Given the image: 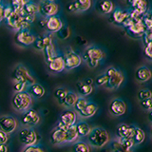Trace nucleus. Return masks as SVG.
Instances as JSON below:
<instances>
[{
    "instance_id": "nucleus-1",
    "label": "nucleus",
    "mask_w": 152,
    "mask_h": 152,
    "mask_svg": "<svg viewBox=\"0 0 152 152\" xmlns=\"http://www.w3.org/2000/svg\"><path fill=\"white\" fill-rule=\"evenodd\" d=\"M106 58V53L103 49L96 45H89L83 51L82 59L90 69L97 68Z\"/></svg>"
},
{
    "instance_id": "nucleus-2",
    "label": "nucleus",
    "mask_w": 152,
    "mask_h": 152,
    "mask_svg": "<svg viewBox=\"0 0 152 152\" xmlns=\"http://www.w3.org/2000/svg\"><path fill=\"white\" fill-rule=\"evenodd\" d=\"M87 138L88 144L95 148H101L109 142V135L107 131L101 126H95L91 128Z\"/></svg>"
},
{
    "instance_id": "nucleus-3",
    "label": "nucleus",
    "mask_w": 152,
    "mask_h": 152,
    "mask_svg": "<svg viewBox=\"0 0 152 152\" xmlns=\"http://www.w3.org/2000/svg\"><path fill=\"white\" fill-rule=\"evenodd\" d=\"M104 72L107 75V82L104 85V88L109 90L118 89L125 81V75L123 71L116 69L115 66H109Z\"/></svg>"
},
{
    "instance_id": "nucleus-4",
    "label": "nucleus",
    "mask_w": 152,
    "mask_h": 152,
    "mask_svg": "<svg viewBox=\"0 0 152 152\" xmlns=\"http://www.w3.org/2000/svg\"><path fill=\"white\" fill-rule=\"evenodd\" d=\"M32 104V97L27 91L14 92L12 98V107L18 112H25L30 109Z\"/></svg>"
},
{
    "instance_id": "nucleus-5",
    "label": "nucleus",
    "mask_w": 152,
    "mask_h": 152,
    "mask_svg": "<svg viewBox=\"0 0 152 152\" xmlns=\"http://www.w3.org/2000/svg\"><path fill=\"white\" fill-rule=\"evenodd\" d=\"M11 79L12 82L19 81V82L26 83L28 86L36 83L34 77H33L32 74L30 72V70H28L27 66H24L23 64H17L14 66L11 74Z\"/></svg>"
},
{
    "instance_id": "nucleus-6",
    "label": "nucleus",
    "mask_w": 152,
    "mask_h": 152,
    "mask_svg": "<svg viewBox=\"0 0 152 152\" xmlns=\"http://www.w3.org/2000/svg\"><path fill=\"white\" fill-rule=\"evenodd\" d=\"M36 38V35L32 33L28 28H22L15 31L14 35V42L20 48H28L32 46Z\"/></svg>"
},
{
    "instance_id": "nucleus-7",
    "label": "nucleus",
    "mask_w": 152,
    "mask_h": 152,
    "mask_svg": "<svg viewBox=\"0 0 152 152\" xmlns=\"http://www.w3.org/2000/svg\"><path fill=\"white\" fill-rule=\"evenodd\" d=\"M5 22L9 28L14 31L22 30V28H28V26L31 25L24 19L21 11H14L12 15L5 20Z\"/></svg>"
},
{
    "instance_id": "nucleus-8",
    "label": "nucleus",
    "mask_w": 152,
    "mask_h": 152,
    "mask_svg": "<svg viewBox=\"0 0 152 152\" xmlns=\"http://www.w3.org/2000/svg\"><path fill=\"white\" fill-rule=\"evenodd\" d=\"M19 142L24 145H36L39 142L40 136L38 133L32 129V127H24L18 133Z\"/></svg>"
},
{
    "instance_id": "nucleus-9",
    "label": "nucleus",
    "mask_w": 152,
    "mask_h": 152,
    "mask_svg": "<svg viewBox=\"0 0 152 152\" xmlns=\"http://www.w3.org/2000/svg\"><path fill=\"white\" fill-rule=\"evenodd\" d=\"M124 28H125L126 34L129 38H131V39H135V40L142 39L146 31V28L142 20L132 23Z\"/></svg>"
},
{
    "instance_id": "nucleus-10",
    "label": "nucleus",
    "mask_w": 152,
    "mask_h": 152,
    "mask_svg": "<svg viewBox=\"0 0 152 152\" xmlns=\"http://www.w3.org/2000/svg\"><path fill=\"white\" fill-rule=\"evenodd\" d=\"M129 17V12L128 9H123L121 7H115L113 12L109 14L108 20L111 24L115 25L117 27L124 26V23L126 21V19Z\"/></svg>"
},
{
    "instance_id": "nucleus-11",
    "label": "nucleus",
    "mask_w": 152,
    "mask_h": 152,
    "mask_svg": "<svg viewBox=\"0 0 152 152\" xmlns=\"http://www.w3.org/2000/svg\"><path fill=\"white\" fill-rule=\"evenodd\" d=\"M64 59H65V65L66 70H71L78 68L83 62L82 56L71 49L68 50L65 52Z\"/></svg>"
},
{
    "instance_id": "nucleus-12",
    "label": "nucleus",
    "mask_w": 152,
    "mask_h": 152,
    "mask_svg": "<svg viewBox=\"0 0 152 152\" xmlns=\"http://www.w3.org/2000/svg\"><path fill=\"white\" fill-rule=\"evenodd\" d=\"M20 122L22 126H24L25 127H33L40 124L41 117L39 113L35 111L34 109H28L21 116Z\"/></svg>"
},
{
    "instance_id": "nucleus-13",
    "label": "nucleus",
    "mask_w": 152,
    "mask_h": 152,
    "mask_svg": "<svg viewBox=\"0 0 152 152\" xmlns=\"http://www.w3.org/2000/svg\"><path fill=\"white\" fill-rule=\"evenodd\" d=\"M39 15L42 18H48L53 15H57L59 12V5L56 2H43L39 3Z\"/></svg>"
},
{
    "instance_id": "nucleus-14",
    "label": "nucleus",
    "mask_w": 152,
    "mask_h": 152,
    "mask_svg": "<svg viewBox=\"0 0 152 152\" xmlns=\"http://www.w3.org/2000/svg\"><path fill=\"white\" fill-rule=\"evenodd\" d=\"M43 26L49 33H56L64 26V23L62 21V19L58 16V14H57V15L44 18Z\"/></svg>"
},
{
    "instance_id": "nucleus-15",
    "label": "nucleus",
    "mask_w": 152,
    "mask_h": 152,
    "mask_svg": "<svg viewBox=\"0 0 152 152\" xmlns=\"http://www.w3.org/2000/svg\"><path fill=\"white\" fill-rule=\"evenodd\" d=\"M47 69H48V71L51 74H57L65 70L66 65H65L64 55L58 54L57 56H55L51 61H50L49 63H47Z\"/></svg>"
},
{
    "instance_id": "nucleus-16",
    "label": "nucleus",
    "mask_w": 152,
    "mask_h": 152,
    "mask_svg": "<svg viewBox=\"0 0 152 152\" xmlns=\"http://www.w3.org/2000/svg\"><path fill=\"white\" fill-rule=\"evenodd\" d=\"M18 123L16 119L11 115H3L0 117V130L11 134L17 128Z\"/></svg>"
},
{
    "instance_id": "nucleus-17",
    "label": "nucleus",
    "mask_w": 152,
    "mask_h": 152,
    "mask_svg": "<svg viewBox=\"0 0 152 152\" xmlns=\"http://www.w3.org/2000/svg\"><path fill=\"white\" fill-rule=\"evenodd\" d=\"M126 111V104L120 98H115L109 104V112L113 116H122Z\"/></svg>"
},
{
    "instance_id": "nucleus-18",
    "label": "nucleus",
    "mask_w": 152,
    "mask_h": 152,
    "mask_svg": "<svg viewBox=\"0 0 152 152\" xmlns=\"http://www.w3.org/2000/svg\"><path fill=\"white\" fill-rule=\"evenodd\" d=\"M95 11L99 12L100 14L104 15H109L112 12L115 6L111 0H97L94 5Z\"/></svg>"
},
{
    "instance_id": "nucleus-19",
    "label": "nucleus",
    "mask_w": 152,
    "mask_h": 152,
    "mask_svg": "<svg viewBox=\"0 0 152 152\" xmlns=\"http://www.w3.org/2000/svg\"><path fill=\"white\" fill-rule=\"evenodd\" d=\"M59 122L64 124L66 126H74L76 122H77V112L72 109H66L61 113Z\"/></svg>"
},
{
    "instance_id": "nucleus-20",
    "label": "nucleus",
    "mask_w": 152,
    "mask_h": 152,
    "mask_svg": "<svg viewBox=\"0 0 152 152\" xmlns=\"http://www.w3.org/2000/svg\"><path fill=\"white\" fill-rule=\"evenodd\" d=\"M135 79L139 83H145L152 79V70L146 66H139L135 71Z\"/></svg>"
},
{
    "instance_id": "nucleus-21",
    "label": "nucleus",
    "mask_w": 152,
    "mask_h": 152,
    "mask_svg": "<svg viewBox=\"0 0 152 152\" xmlns=\"http://www.w3.org/2000/svg\"><path fill=\"white\" fill-rule=\"evenodd\" d=\"M52 33H49V34L43 35V36H36L34 42L32 44V48L37 51H43L45 49V47L50 45V43L53 42L52 40Z\"/></svg>"
},
{
    "instance_id": "nucleus-22",
    "label": "nucleus",
    "mask_w": 152,
    "mask_h": 152,
    "mask_svg": "<svg viewBox=\"0 0 152 152\" xmlns=\"http://www.w3.org/2000/svg\"><path fill=\"white\" fill-rule=\"evenodd\" d=\"M129 9L139 13L145 14L149 10V4L147 0H128Z\"/></svg>"
},
{
    "instance_id": "nucleus-23",
    "label": "nucleus",
    "mask_w": 152,
    "mask_h": 152,
    "mask_svg": "<svg viewBox=\"0 0 152 152\" xmlns=\"http://www.w3.org/2000/svg\"><path fill=\"white\" fill-rule=\"evenodd\" d=\"M135 126H129L126 125V124H121L119 125L117 129H116V133L118 138H131L134 135L135 132Z\"/></svg>"
},
{
    "instance_id": "nucleus-24",
    "label": "nucleus",
    "mask_w": 152,
    "mask_h": 152,
    "mask_svg": "<svg viewBox=\"0 0 152 152\" xmlns=\"http://www.w3.org/2000/svg\"><path fill=\"white\" fill-rule=\"evenodd\" d=\"M66 131L63 129H60V128L55 127L53 130L51 131L50 136V144L53 145H58L66 142Z\"/></svg>"
},
{
    "instance_id": "nucleus-25",
    "label": "nucleus",
    "mask_w": 152,
    "mask_h": 152,
    "mask_svg": "<svg viewBox=\"0 0 152 152\" xmlns=\"http://www.w3.org/2000/svg\"><path fill=\"white\" fill-rule=\"evenodd\" d=\"M26 91L31 95L32 99H40L45 95L46 90L42 85L38 83H34V84L28 86Z\"/></svg>"
},
{
    "instance_id": "nucleus-26",
    "label": "nucleus",
    "mask_w": 152,
    "mask_h": 152,
    "mask_svg": "<svg viewBox=\"0 0 152 152\" xmlns=\"http://www.w3.org/2000/svg\"><path fill=\"white\" fill-rule=\"evenodd\" d=\"M98 110V106L95 103H92V102H88L87 104V106H86L82 110H81L78 115L81 117V118H90L92 117L95 113L97 112Z\"/></svg>"
},
{
    "instance_id": "nucleus-27",
    "label": "nucleus",
    "mask_w": 152,
    "mask_h": 152,
    "mask_svg": "<svg viewBox=\"0 0 152 152\" xmlns=\"http://www.w3.org/2000/svg\"><path fill=\"white\" fill-rule=\"evenodd\" d=\"M76 88H77L78 94L83 97L88 96L93 91V85H89L86 83L85 81H79L76 83Z\"/></svg>"
},
{
    "instance_id": "nucleus-28",
    "label": "nucleus",
    "mask_w": 152,
    "mask_h": 152,
    "mask_svg": "<svg viewBox=\"0 0 152 152\" xmlns=\"http://www.w3.org/2000/svg\"><path fill=\"white\" fill-rule=\"evenodd\" d=\"M42 52H43V55H44V59H45L46 64L49 63V62L53 59L55 56L58 55V51H57L56 47L53 42L50 43V45L46 46Z\"/></svg>"
},
{
    "instance_id": "nucleus-29",
    "label": "nucleus",
    "mask_w": 152,
    "mask_h": 152,
    "mask_svg": "<svg viewBox=\"0 0 152 152\" xmlns=\"http://www.w3.org/2000/svg\"><path fill=\"white\" fill-rule=\"evenodd\" d=\"M23 11L25 12L28 15H35L39 13V4L32 1V0H28L26 3L25 7H24Z\"/></svg>"
},
{
    "instance_id": "nucleus-30",
    "label": "nucleus",
    "mask_w": 152,
    "mask_h": 152,
    "mask_svg": "<svg viewBox=\"0 0 152 152\" xmlns=\"http://www.w3.org/2000/svg\"><path fill=\"white\" fill-rule=\"evenodd\" d=\"M78 94L75 93L73 91H68V93H66V97L64 99L63 101V104H62V106H64L65 107H68V108H70V107H73L74 104L76 103V101H77L78 99Z\"/></svg>"
},
{
    "instance_id": "nucleus-31",
    "label": "nucleus",
    "mask_w": 152,
    "mask_h": 152,
    "mask_svg": "<svg viewBox=\"0 0 152 152\" xmlns=\"http://www.w3.org/2000/svg\"><path fill=\"white\" fill-rule=\"evenodd\" d=\"M73 3L76 7V10H77V12H87L92 6L91 0H74Z\"/></svg>"
},
{
    "instance_id": "nucleus-32",
    "label": "nucleus",
    "mask_w": 152,
    "mask_h": 152,
    "mask_svg": "<svg viewBox=\"0 0 152 152\" xmlns=\"http://www.w3.org/2000/svg\"><path fill=\"white\" fill-rule=\"evenodd\" d=\"M76 129H77L79 137H87L88 133L91 130V127L86 122H79L75 124Z\"/></svg>"
},
{
    "instance_id": "nucleus-33",
    "label": "nucleus",
    "mask_w": 152,
    "mask_h": 152,
    "mask_svg": "<svg viewBox=\"0 0 152 152\" xmlns=\"http://www.w3.org/2000/svg\"><path fill=\"white\" fill-rule=\"evenodd\" d=\"M66 142H73L75 141H77V139L79 138L77 129H76V126H69L68 129L66 130Z\"/></svg>"
},
{
    "instance_id": "nucleus-34",
    "label": "nucleus",
    "mask_w": 152,
    "mask_h": 152,
    "mask_svg": "<svg viewBox=\"0 0 152 152\" xmlns=\"http://www.w3.org/2000/svg\"><path fill=\"white\" fill-rule=\"evenodd\" d=\"M133 142H134V145H140L142 144V142L145 141V131L142 129V128L136 126L135 128V132H134V135L131 138Z\"/></svg>"
},
{
    "instance_id": "nucleus-35",
    "label": "nucleus",
    "mask_w": 152,
    "mask_h": 152,
    "mask_svg": "<svg viewBox=\"0 0 152 152\" xmlns=\"http://www.w3.org/2000/svg\"><path fill=\"white\" fill-rule=\"evenodd\" d=\"M72 152H90V145L85 142H76L71 148Z\"/></svg>"
},
{
    "instance_id": "nucleus-36",
    "label": "nucleus",
    "mask_w": 152,
    "mask_h": 152,
    "mask_svg": "<svg viewBox=\"0 0 152 152\" xmlns=\"http://www.w3.org/2000/svg\"><path fill=\"white\" fill-rule=\"evenodd\" d=\"M68 91L69 90L65 88H57L54 90L53 95H54L55 99L57 100V102H58V104H61V106H62V104H63V101H64V99L66 97V93H68Z\"/></svg>"
},
{
    "instance_id": "nucleus-37",
    "label": "nucleus",
    "mask_w": 152,
    "mask_h": 152,
    "mask_svg": "<svg viewBox=\"0 0 152 152\" xmlns=\"http://www.w3.org/2000/svg\"><path fill=\"white\" fill-rule=\"evenodd\" d=\"M70 28L69 26H63L62 27L60 30L57 31L55 34H56V37L58 38V39L60 40H66V39H68V38L70 36Z\"/></svg>"
},
{
    "instance_id": "nucleus-38",
    "label": "nucleus",
    "mask_w": 152,
    "mask_h": 152,
    "mask_svg": "<svg viewBox=\"0 0 152 152\" xmlns=\"http://www.w3.org/2000/svg\"><path fill=\"white\" fill-rule=\"evenodd\" d=\"M88 103V100L87 98L83 97V96H79L78 99H77V101H76V103L74 104V106H73L74 110L77 113H79L86 106H87Z\"/></svg>"
},
{
    "instance_id": "nucleus-39",
    "label": "nucleus",
    "mask_w": 152,
    "mask_h": 152,
    "mask_svg": "<svg viewBox=\"0 0 152 152\" xmlns=\"http://www.w3.org/2000/svg\"><path fill=\"white\" fill-rule=\"evenodd\" d=\"M142 22H144L146 30L152 31V10H148L144 15L142 18Z\"/></svg>"
},
{
    "instance_id": "nucleus-40",
    "label": "nucleus",
    "mask_w": 152,
    "mask_h": 152,
    "mask_svg": "<svg viewBox=\"0 0 152 152\" xmlns=\"http://www.w3.org/2000/svg\"><path fill=\"white\" fill-rule=\"evenodd\" d=\"M27 88H28V85L26 83L19 82V81H16V82H12V89H13L14 92L26 91Z\"/></svg>"
},
{
    "instance_id": "nucleus-41",
    "label": "nucleus",
    "mask_w": 152,
    "mask_h": 152,
    "mask_svg": "<svg viewBox=\"0 0 152 152\" xmlns=\"http://www.w3.org/2000/svg\"><path fill=\"white\" fill-rule=\"evenodd\" d=\"M107 75L106 72L99 74L94 81V83L97 87H103V86L104 87V85L107 84Z\"/></svg>"
},
{
    "instance_id": "nucleus-42",
    "label": "nucleus",
    "mask_w": 152,
    "mask_h": 152,
    "mask_svg": "<svg viewBox=\"0 0 152 152\" xmlns=\"http://www.w3.org/2000/svg\"><path fill=\"white\" fill-rule=\"evenodd\" d=\"M28 1V0H12L11 5L14 9V11H21V10L24 9Z\"/></svg>"
},
{
    "instance_id": "nucleus-43",
    "label": "nucleus",
    "mask_w": 152,
    "mask_h": 152,
    "mask_svg": "<svg viewBox=\"0 0 152 152\" xmlns=\"http://www.w3.org/2000/svg\"><path fill=\"white\" fill-rule=\"evenodd\" d=\"M137 97H138V99H139V101H142V100H145L147 98H151L152 97V91L150 89H147V88L141 89L138 91Z\"/></svg>"
},
{
    "instance_id": "nucleus-44",
    "label": "nucleus",
    "mask_w": 152,
    "mask_h": 152,
    "mask_svg": "<svg viewBox=\"0 0 152 152\" xmlns=\"http://www.w3.org/2000/svg\"><path fill=\"white\" fill-rule=\"evenodd\" d=\"M118 140L121 142V145L126 149H131L135 145L132 139H129V138H118Z\"/></svg>"
},
{
    "instance_id": "nucleus-45",
    "label": "nucleus",
    "mask_w": 152,
    "mask_h": 152,
    "mask_svg": "<svg viewBox=\"0 0 152 152\" xmlns=\"http://www.w3.org/2000/svg\"><path fill=\"white\" fill-rule=\"evenodd\" d=\"M140 106L142 109H145L146 111L152 110V97L140 101Z\"/></svg>"
},
{
    "instance_id": "nucleus-46",
    "label": "nucleus",
    "mask_w": 152,
    "mask_h": 152,
    "mask_svg": "<svg viewBox=\"0 0 152 152\" xmlns=\"http://www.w3.org/2000/svg\"><path fill=\"white\" fill-rule=\"evenodd\" d=\"M145 49H144V53H145V58L152 62V41H150L149 43H147L146 45L144 46Z\"/></svg>"
},
{
    "instance_id": "nucleus-47",
    "label": "nucleus",
    "mask_w": 152,
    "mask_h": 152,
    "mask_svg": "<svg viewBox=\"0 0 152 152\" xmlns=\"http://www.w3.org/2000/svg\"><path fill=\"white\" fill-rule=\"evenodd\" d=\"M14 12V9L12 8V6L11 4H8V5H4V8H3V15H4V21L8 19L10 16L12 15V12Z\"/></svg>"
},
{
    "instance_id": "nucleus-48",
    "label": "nucleus",
    "mask_w": 152,
    "mask_h": 152,
    "mask_svg": "<svg viewBox=\"0 0 152 152\" xmlns=\"http://www.w3.org/2000/svg\"><path fill=\"white\" fill-rule=\"evenodd\" d=\"M22 152H45V151L40 146H38L36 145H26L22 150Z\"/></svg>"
},
{
    "instance_id": "nucleus-49",
    "label": "nucleus",
    "mask_w": 152,
    "mask_h": 152,
    "mask_svg": "<svg viewBox=\"0 0 152 152\" xmlns=\"http://www.w3.org/2000/svg\"><path fill=\"white\" fill-rule=\"evenodd\" d=\"M142 43H144V46L146 45L147 43H149L150 41H152V31L146 30L144 36L142 38Z\"/></svg>"
},
{
    "instance_id": "nucleus-50",
    "label": "nucleus",
    "mask_w": 152,
    "mask_h": 152,
    "mask_svg": "<svg viewBox=\"0 0 152 152\" xmlns=\"http://www.w3.org/2000/svg\"><path fill=\"white\" fill-rule=\"evenodd\" d=\"M9 140V137L7 133L0 130V144H6Z\"/></svg>"
},
{
    "instance_id": "nucleus-51",
    "label": "nucleus",
    "mask_w": 152,
    "mask_h": 152,
    "mask_svg": "<svg viewBox=\"0 0 152 152\" xmlns=\"http://www.w3.org/2000/svg\"><path fill=\"white\" fill-rule=\"evenodd\" d=\"M66 11H68L69 12H77V10H76V7H75L73 1L66 5Z\"/></svg>"
},
{
    "instance_id": "nucleus-52",
    "label": "nucleus",
    "mask_w": 152,
    "mask_h": 152,
    "mask_svg": "<svg viewBox=\"0 0 152 152\" xmlns=\"http://www.w3.org/2000/svg\"><path fill=\"white\" fill-rule=\"evenodd\" d=\"M111 152H132V151H131V149H126L123 145H121L120 147H117V148L111 149Z\"/></svg>"
},
{
    "instance_id": "nucleus-53",
    "label": "nucleus",
    "mask_w": 152,
    "mask_h": 152,
    "mask_svg": "<svg viewBox=\"0 0 152 152\" xmlns=\"http://www.w3.org/2000/svg\"><path fill=\"white\" fill-rule=\"evenodd\" d=\"M3 8H4V5L1 4L0 5V24H1L4 21V15H3Z\"/></svg>"
},
{
    "instance_id": "nucleus-54",
    "label": "nucleus",
    "mask_w": 152,
    "mask_h": 152,
    "mask_svg": "<svg viewBox=\"0 0 152 152\" xmlns=\"http://www.w3.org/2000/svg\"><path fill=\"white\" fill-rule=\"evenodd\" d=\"M0 152H8V146L6 144H0Z\"/></svg>"
},
{
    "instance_id": "nucleus-55",
    "label": "nucleus",
    "mask_w": 152,
    "mask_h": 152,
    "mask_svg": "<svg viewBox=\"0 0 152 152\" xmlns=\"http://www.w3.org/2000/svg\"><path fill=\"white\" fill-rule=\"evenodd\" d=\"M148 120L152 123V110L148 111Z\"/></svg>"
},
{
    "instance_id": "nucleus-56",
    "label": "nucleus",
    "mask_w": 152,
    "mask_h": 152,
    "mask_svg": "<svg viewBox=\"0 0 152 152\" xmlns=\"http://www.w3.org/2000/svg\"><path fill=\"white\" fill-rule=\"evenodd\" d=\"M40 1H43V2H56L57 0H40Z\"/></svg>"
},
{
    "instance_id": "nucleus-57",
    "label": "nucleus",
    "mask_w": 152,
    "mask_h": 152,
    "mask_svg": "<svg viewBox=\"0 0 152 152\" xmlns=\"http://www.w3.org/2000/svg\"><path fill=\"white\" fill-rule=\"evenodd\" d=\"M2 4V0H0V5H1Z\"/></svg>"
},
{
    "instance_id": "nucleus-58",
    "label": "nucleus",
    "mask_w": 152,
    "mask_h": 152,
    "mask_svg": "<svg viewBox=\"0 0 152 152\" xmlns=\"http://www.w3.org/2000/svg\"><path fill=\"white\" fill-rule=\"evenodd\" d=\"M151 136H152V129H151Z\"/></svg>"
}]
</instances>
